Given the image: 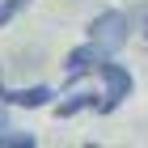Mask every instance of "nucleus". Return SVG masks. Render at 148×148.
Here are the masks:
<instances>
[{"mask_svg": "<svg viewBox=\"0 0 148 148\" xmlns=\"http://www.w3.org/2000/svg\"><path fill=\"white\" fill-rule=\"evenodd\" d=\"M97 76H102V85H106V93L97 97V110H102V114H110L114 106H123L127 97H131V72L106 55L102 64H97Z\"/></svg>", "mask_w": 148, "mask_h": 148, "instance_id": "1", "label": "nucleus"}, {"mask_svg": "<svg viewBox=\"0 0 148 148\" xmlns=\"http://www.w3.org/2000/svg\"><path fill=\"white\" fill-rule=\"evenodd\" d=\"M89 42H93V47H102L106 55H114V51L127 42V17H123L119 9L97 13V17L89 21Z\"/></svg>", "mask_w": 148, "mask_h": 148, "instance_id": "2", "label": "nucleus"}, {"mask_svg": "<svg viewBox=\"0 0 148 148\" xmlns=\"http://www.w3.org/2000/svg\"><path fill=\"white\" fill-rule=\"evenodd\" d=\"M0 102H9V106H21V110H38V106H51V102H55V89H51V85L9 89V85L0 80Z\"/></svg>", "mask_w": 148, "mask_h": 148, "instance_id": "3", "label": "nucleus"}, {"mask_svg": "<svg viewBox=\"0 0 148 148\" xmlns=\"http://www.w3.org/2000/svg\"><path fill=\"white\" fill-rule=\"evenodd\" d=\"M106 59V51L102 47H93V42H85V47H76V51H68V59H64V72H68V80H76V76H85V72H97V64Z\"/></svg>", "mask_w": 148, "mask_h": 148, "instance_id": "4", "label": "nucleus"}, {"mask_svg": "<svg viewBox=\"0 0 148 148\" xmlns=\"http://www.w3.org/2000/svg\"><path fill=\"white\" fill-rule=\"evenodd\" d=\"M97 97H102V93L80 89V93H72L68 102H55V114L59 119H72V114H80V110H97Z\"/></svg>", "mask_w": 148, "mask_h": 148, "instance_id": "5", "label": "nucleus"}, {"mask_svg": "<svg viewBox=\"0 0 148 148\" xmlns=\"http://www.w3.org/2000/svg\"><path fill=\"white\" fill-rule=\"evenodd\" d=\"M25 4H30V0H0V25H9L13 17L25 9Z\"/></svg>", "mask_w": 148, "mask_h": 148, "instance_id": "6", "label": "nucleus"}, {"mask_svg": "<svg viewBox=\"0 0 148 148\" xmlns=\"http://www.w3.org/2000/svg\"><path fill=\"white\" fill-rule=\"evenodd\" d=\"M0 148H34V136H9V131H0Z\"/></svg>", "mask_w": 148, "mask_h": 148, "instance_id": "7", "label": "nucleus"}, {"mask_svg": "<svg viewBox=\"0 0 148 148\" xmlns=\"http://www.w3.org/2000/svg\"><path fill=\"white\" fill-rule=\"evenodd\" d=\"M0 127H4V119H0Z\"/></svg>", "mask_w": 148, "mask_h": 148, "instance_id": "8", "label": "nucleus"}]
</instances>
